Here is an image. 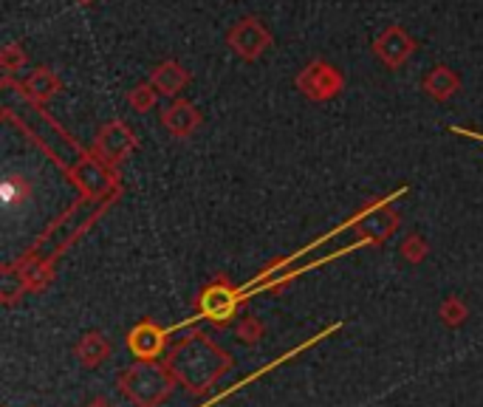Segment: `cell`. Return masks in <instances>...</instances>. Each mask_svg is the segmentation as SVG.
Masks as SVG:
<instances>
[{
  "label": "cell",
  "instance_id": "1",
  "mask_svg": "<svg viewBox=\"0 0 483 407\" xmlns=\"http://www.w3.org/2000/svg\"><path fill=\"white\" fill-rule=\"evenodd\" d=\"M229 354L218 351L204 334H192L189 340L179 342L167 357L170 374L187 385L189 394H204L212 387L224 371H229Z\"/></svg>",
  "mask_w": 483,
  "mask_h": 407
},
{
  "label": "cell",
  "instance_id": "2",
  "mask_svg": "<svg viewBox=\"0 0 483 407\" xmlns=\"http://www.w3.org/2000/svg\"><path fill=\"white\" fill-rule=\"evenodd\" d=\"M119 387L122 394L139 407H156L159 402H164L172 391V376L170 367H162L156 362H139L127 367V371L119 376Z\"/></svg>",
  "mask_w": 483,
  "mask_h": 407
},
{
  "label": "cell",
  "instance_id": "3",
  "mask_svg": "<svg viewBox=\"0 0 483 407\" xmlns=\"http://www.w3.org/2000/svg\"><path fill=\"white\" fill-rule=\"evenodd\" d=\"M241 303L243 300H241L238 288L229 286L224 278H215L198 297V317H206V320L218 323V325H226L232 317H235Z\"/></svg>",
  "mask_w": 483,
  "mask_h": 407
},
{
  "label": "cell",
  "instance_id": "4",
  "mask_svg": "<svg viewBox=\"0 0 483 407\" xmlns=\"http://www.w3.org/2000/svg\"><path fill=\"white\" fill-rule=\"evenodd\" d=\"M172 332H179V325H176V328H162V325H156L153 320L139 323V325L127 334L130 354L136 357L139 362H156V359L164 354L167 337H170Z\"/></svg>",
  "mask_w": 483,
  "mask_h": 407
},
{
  "label": "cell",
  "instance_id": "5",
  "mask_svg": "<svg viewBox=\"0 0 483 407\" xmlns=\"http://www.w3.org/2000/svg\"><path fill=\"white\" fill-rule=\"evenodd\" d=\"M297 85L305 91V96H312V100H331L334 93L342 91V76L328 63H314L297 76Z\"/></svg>",
  "mask_w": 483,
  "mask_h": 407
},
{
  "label": "cell",
  "instance_id": "6",
  "mask_svg": "<svg viewBox=\"0 0 483 407\" xmlns=\"http://www.w3.org/2000/svg\"><path fill=\"white\" fill-rule=\"evenodd\" d=\"M133 147H136V136H133L122 122H110L100 130V139H96V150L105 162H125Z\"/></svg>",
  "mask_w": 483,
  "mask_h": 407
},
{
  "label": "cell",
  "instance_id": "7",
  "mask_svg": "<svg viewBox=\"0 0 483 407\" xmlns=\"http://www.w3.org/2000/svg\"><path fill=\"white\" fill-rule=\"evenodd\" d=\"M229 43L241 57H246V60H255V57H260V51L272 43V34L263 29L260 21H241L229 31Z\"/></svg>",
  "mask_w": 483,
  "mask_h": 407
},
{
  "label": "cell",
  "instance_id": "8",
  "mask_svg": "<svg viewBox=\"0 0 483 407\" xmlns=\"http://www.w3.org/2000/svg\"><path fill=\"white\" fill-rule=\"evenodd\" d=\"M416 43L410 40L408 34H404L399 26H391L388 31H384L379 40H376V54H379V60H384L391 68H399L408 57L413 54Z\"/></svg>",
  "mask_w": 483,
  "mask_h": 407
},
{
  "label": "cell",
  "instance_id": "9",
  "mask_svg": "<svg viewBox=\"0 0 483 407\" xmlns=\"http://www.w3.org/2000/svg\"><path fill=\"white\" fill-rule=\"evenodd\" d=\"M162 122L164 128L172 133V136H179V139H187V136L196 130L201 125V113L192 108L189 102H172L164 113H162Z\"/></svg>",
  "mask_w": 483,
  "mask_h": 407
},
{
  "label": "cell",
  "instance_id": "10",
  "mask_svg": "<svg viewBox=\"0 0 483 407\" xmlns=\"http://www.w3.org/2000/svg\"><path fill=\"white\" fill-rule=\"evenodd\" d=\"M76 359H80L85 367H100L108 357H110V342L102 332H91L85 334L74 348Z\"/></svg>",
  "mask_w": 483,
  "mask_h": 407
},
{
  "label": "cell",
  "instance_id": "11",
  "mask_svg": "<svg viewBox=\"0 0 483 407\" xmlns=\"http://www.w3.org/2000/svg\"><path fill=\"white\" fill-rule=\"evenodd\" d=\"M150 83H153V88H156V91H162L167 96H176L184 88V83H187V71L179 63L167 60V63H162L156 71H153Z\"/></svg>",
  "mask_w": 483,
  "mask_h": 407
},
{
  "label": "cell",
  "instance_id": "12",
  "mask_svg": "<svg viewBox=\"0 0 483 407\" xmlns=\"http://www.w3.org/2000/svg\"><path fill=\"white\" fill-rule=\"evenodd\" d=\"M424 88H427V93L435 96V100H450V96L461 88V80H458V74H452L450 68L438 66L427 80H424Z\"/></svg>",
  "mask_w": 483,
  "mask_h": 407
},
{
  "label": "cell",
  "instance_id": "13",
  "mask_svg": "<svg viewBox=\"0 0 483 407\" xmlns=\"http://www.w3.org/2000/svg\"><path fill=\"white\" fill-rule=\"evenodd\" d=\"M57 91H60V80H57L54 71H48V68H37L26 80V93L37 102L48 100V96H54Z\"/></svg>",
  "mask_w": 483,
  "mask_h": 407
},
{
  "label": "cell",
  "instance_id": "14",
  "mask_svg": "<svg viewBox=\"0 0 483 407\" xmlns=\"http://www.w3.org/2000/svg\"><path fill=\"white\" fill-rule=\"evenodd\" d=\"M74 179L80 181L85 190H93V192H96V190H102V187L110 181V179H108V173H105L100 164H96L93 159H85L80 167H76V170H74Z\"/></svg>",
  "mask_w": 483,
  "mask_h": 407
},
{
  "label": "cell",
  "instance_id": "15",
  "mask_svg": "<svg viewBox=\"0 0 483 407\" xmlns=\"http://www.w3.org/2000/svg\"><path fill=\"white\" fill-rule=\"evenodd\" d=\"M438 317L443 320V325L458 328V325L467 323V317H470V308H467V303H463L461 297L450 295L447 300H443V303L438 305Z\"/></svg>",
  "mask_w": 483,
  "mask_h": 407
},
{
  "label": "cell",
  "instance_id": "16",
  "mask_svg": "<svg viewBox=\"0 0 483 407\" xmlns=\"http://www.w3.org/2000/svg\"><path fill=\"white\" fill-rule=\"evenodd\" d=\"M401 258L404 261H410V263H421L424 258H427V252H430V246L424 243V238L421 235H408L401 241Z\"/></svg>",
  "mask_w": 483,
  "mask_h": 407
},
{
  "label": "cell",
  "instance_id": "17",
  "mask_svg": "<svg viewBox=\"0 0 483 407\" xmlns=\"http://www.w3.org/2000/svg\"><path fill=\"white\" fill-rule=\"evenodd\" d=\"M238 340L241 342H249V345H258L260 340H263V323L258 320V317H243L241 323H238Z\"/></svg>",
  "mask_w": 483,
  "mask_h": 407
},
{
  "label": "cell",
  "instance_id": "18",
  "mask_svg": "<svg viewBox=\"0 0 483 407\" xmlns=\"http://www.w3.org/2000/svg\"><path fill=\"white\" fill-rule=\"evenodd\" d=\"M156 88H153V83H147V85H139L136 91H130V96H127V102L136 108L139 113H145V111H150L153 105H156Z\"/></svg>",
  "mask_w": 483,
  "mask_h": 407
},
{
  "label": "cell",
  "instance_id": "19",
  "mask_svg": "<svg viewBox=\"0 0 483 407\" xmlns=\"http://www.w3.org/2000/svg\"><path fill=\"white\" fill-rule=\"evenodd\" d=\"M0 60H4V68H6V71H17V68H23L26 54L17 49V46H6L4 54H0Z\"/></svg>",
  "mask_w": 483,
  "mask_h": 407
},
{
  "label": "cell",
  "instance_id": "20",
  "mask_svg": "<svg viewBox=\"0 0 483 407\" xmlns=\"http://www.w3.org/2000/svg\"><path fill=\"white\" fill-rule=\"evenodd\" d=\"M85 407H113V404H110V399H108V396H96V399H91Z\"/></svg>",
  "mask_w": 483,
  "mask_h": 407
},
{
  "label": "cell",
  "instance_id": "21",
  "mask_svg": "<svg viewBox=\"0 0 483 407\" xmlns=\"http://www.w3.org/2000/svg\"><path fill=\"white\" fill-rule=\"evenodd\" d=\"M80 4H88V0H80Z\"/></svg>",
  "mask_w": 483,
  "mask_h": 407
}]
</instances>
